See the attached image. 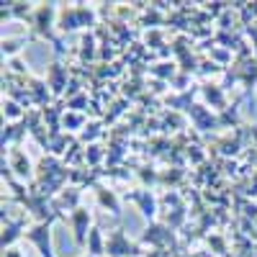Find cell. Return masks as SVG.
<instances>
[{
  "mask_svg": "<svg viewBox=\"0 0 257 257\" xmlns=\"http://www.w3.org/2000/svg\"><path fill=\"white\" fill-rule=\"evenodd\" d=\"M3 111H6L8 118H21V116H24V105L16 103L13 98H8V100L3 103Z\"/></svg>",
  "mask_w": 257,
  "mask_h": 257,
  "instance_id": "cell-14",
  "label": "cell"
},
{
  "mask_svg": "<svg viewBox=\"0 0 257 257\" xmlns=\"http://www.w3.org/2000/svg\"><path fill=\"white\" fill-rule=\"evenodd\" d=\"M147 257H167V252H162V249H157V252H147Z\"/></svg>",
  "mask_w": 257,
  "mask_h": 257,
  "instance_id": "cell-17",
  "label": "cell"
},
{
  "mask_svg": "<svg viewBox=\"0 0 257 257\" xmlns=\"http://www.w3.org/2000/svg\"><path fill=\"white\" fill-rule=\"evenodd\" d=\"M105 254H108V257H139L144 252H142L139 244L128 242L121 229H116V231H111L108 242H105Z\"/></svg>",
  "mask_w": 257,
  "mask_h": 257,
  "instance_id": "cell-2",
  "label": "cell"
},
{
  "mask_svg": "<svg viewBox=\"0 0 257 257\" xmlns=\"http://www.w3.org/2000/svg\"><path fill=\"white\" fill-rule=\"evenodd\" d=\"M72 231H75V242H77V247H88V234H90V211L88 208H77V211H72Z\"/></svg>",
  "mask_w": 257,
  "mask_h": 257,
  "instance_id": "cell-3",
  "label": "cell"
},
{
  "mask_svg": "<svg viewBox=\"0 0 257 257\" xmlns=\"http://www.w3.org/2000/svg\"><path fill=\"white\" fill-rule=\"evenodd\" d=\"M188 113H190L193 123H196L201 132H206V128H211V126H221V121L213 118V116L203 108V105H188Z\"/></svg>",
  "mask_w": 257,
  "mask_h": 257,
  "instance_id": "cell-9",
  "label": "cell"
},
{
  "mask_svg": "<svg viewBox=\"0 0 257 257\" xmlns=\"http://www.w3.org/2000/svg\"><path fill=\"white\" fill-rule=\"evenodd\" d=\"M18 237H26V219H8V216H3V249L11 247Z\"/></svg>",
  "mask_w": 257,
  "mask_h": 257,
  "instance_id": "cell-6",
  "label": "cell"
},
{
  "mask_svg": "<svg viewBox=\"0 0 257 257\" xmlns=\"http://www.w3.org/2000/svg\"><path fill=\"white\" fill-rule=\"evenodd\" d=\"M98 201H100V206H103V208H111L113 216H121V203H118V198L113 196L111 190L98 188Z\"/></svg>",
  "mask_w": 257,
  "mask_h": 257,
  "instance_id": "cell-12",
  "label": "cell"
},
{
  "mask_svg": "<svg viewBox=\"0 0 257 257\" xmlns=\"http://www.w3.org/2000/svg\"><path fill=\"white\" fill-rule=\"evenodd\" d=\"M3 160L8 162V167L11 170H16V175L21 178V180H31L34 178V173H31V162H29V157L21 152V147H13L11 152H8V157L3 155Z\"/></svg>",
  "mask_w": 257,
  "mask_h": 257,
  "instance_id": "cell-4",
  "label": "cell"
},
{
  "mask_svg": "<svg viewBox=\"0 0 257 257\" xmlns=\"http://www.w3.org/2000/svg\"><path fill=\"white\" fill-rule=\"evenodd\" d=\"M203 95L213 105H224V95H221V90L216 88V85H203Z\"/></svg>",
  "mask_w": 257,
  "mask_h": 257,
  "instance_id": "cell-13",
  "label": "cell"
},
{
  "mask_svg": "<svg viewBox=\"0 0 257 257\" xmlns=\"http://www.w3.org/2000/svg\"><path fill=\"white\" fill-rule=\"evenodd\" d=\"M88 128H90V132H85V134H82V139H85V142H88V139H95V137H98V128H100V126H98V123H90Z\"/></svg>",
  "mask_w": 257,
  "mask_h": 257,
  "instance_id": "cell-16",
  "label": "cell"
},
{
  "mask_svg": "<svg viewBox=\"0 0 257 257\" xmlns=\"http://www.w3.org/2000/svg\"><path fill=\"white\" fill-rule=\"evenodd\" d=\"M64 85H67V70H64L59 62H54L52 70H49V88H52L54 93H62Z\"/></svg>",
  "mask_w": 257,
  "mask_h": 257,
  "instance_id": "cell-10",
  "label": "cell"
},
{
  "mask_svg": "<svg viewBox=\"0 0 257 257\" xmlns=\"http://www.w3.org/2000/svg\"><path fill=\"white\" fill-rule=\"evenodd\" d=\"M57 219V213L52 219H47V221H39L34 229H29L26 231V239L39 249V254L41 257H54V252H52V234H49V229H52V221Z\"/></svg>",
  "mask_w": 257,
  "mask_h": 257,
  "instance_id": "cell-1",
  "label": "cell"
},
{
  "mask_svg": "<svg viewBox=\"0 0 257 257\" xmlns=\"http://www.w3.org/2000/svg\"><path fill=\"white\" fill-rule=\"evenodd\" d=\"M82 257H90V254H82Z\"/></svg>",
  "mask_w": 257,
  "mask_h": 257,
  "instance_id": "cell-19",
  "label": "cell"
},
{
  "mask_svg": "<svg viewBox=\"0 0 257 257\" xmlns=\"http://www.w3.org/2000/svg\"><path fill=\"white\" fill-rule=\"evenodd\" d=\"M52 16H54V6H41L34 18V34L52 39Z\"/></svg>",
  "mask_w": 257,
  "mask_h": 257,
  "instance_id": "cell-7",
  "label": "cell"
},
{
  "mask_svg": "<svg viewBox=\"0 0 257 257\" xmlns=\"http://www.w3.org/2000/svg\"><path fill=\"white\" fill-rule=\"evenodd\" d=\"M88 254L90 257H103L105 254V242H103V234H100L98 226H93L90 234H88Z\"/></svg>",
  "mask_w": 257,
  "mask_h": 257,
  "instance_id": "cell-11",
  "label": "cell"
},
{
  "mask_svg": "<svg viewBox=\"0 0 257 257\" xmlns=\"http://www.w3.org/2000/svg\"><path fill=\"white\" fill-rule=\"evenodd\" d=\"M6 257H21V252H16V249H8V252H6Z\"/></svg>",
  "mask_w": 257,
  "mask_h": 257,
  "instance_id": "cell-18",
  "label": "cell"
},
{
  "mask_svg": "<svg viewBox=\"0 0 257 257\" xmlns=\"http://www.w3.org/2000/svg\"><path fill=\"white\" fill-rule=\"evenodd\" d=\"M62 123H64V128H67V132H77V128L85 123V118H82V116H77V113H67Z\"/></svg>",
  "mask_w": 257,
  "mask_h": 257,
  "instance_id": "cell-15",
  "label": "cell"
},
{
  "mask_svg": "<svg viewBox=\"0 0 257 257\" xmlns=\"http://www.w3.org/2000/svg\"><path fill=\"white\" fill-rule=\"evenodd\" d=\"M126 198H132L134 203H139V208H142V216L144 219H149V221H152L155 219V196H152V193H149V190H137V193H128V196Z\"/></svg>",
  "mask_w": 257,
  "mask_h": 257,
  "instance_id": "cell-8",
  "label": "cell"
},
{
  "mask_svg": "<svg viewBox=\"0 0 257 257\" xmlns=\"http://www.w3.org/2000/svg\"><path fill=\"white\" fill-rule=\"evenodd\" d=\"M142 242H144V244H152V247L160 249V247H165V244L173 242V231H170V226H160V224L147 226L144 234H142Z\"/></svg>",
  "mask_w": 257,
  "mask_h": 257,
  "instance_id": "cell-5",
  "label": "cell"
}]
</instances>
